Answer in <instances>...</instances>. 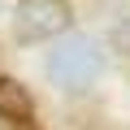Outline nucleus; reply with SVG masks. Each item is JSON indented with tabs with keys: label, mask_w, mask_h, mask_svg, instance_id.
<instances>
[{
	"label": "nucleus",
	"mask_w": 130,
	"mask_h": 130,
	"mask_svg": "<svg viewBox=\"0 0 130 130\" xmlns=\"http://www.w3.org/2000/svg\"><path fill=\"white\" fill-rule=\"evenodd\" d=\"M104 74V48L91 35H65L48 52V78L65 91H83Z\"/></svg>",
	"instance_id": "nucleus-1"
},
{
	"label": "nucleus",
	"mask_w": 130,
	"mask_h": 130,
	"mask_svg": "<svg viewBox=\"0 0 130 130\" xmlns=\"http://www.w3.org/2000/svg\"><path fill=\"white\" fill-rule=\"evenodd\" d=\"M65 30H70V5L65 0H18V9H13L18 43H43Z\"/></svg>",
	"instance_id": "nucleus-2"
},
{
	"label": "nucleus",
	"mask_w": 130,
	"mask_h": 130,
	"mask_svg": "<svg viewBox=\"0 0 130 130\" xmlns=\"http://www.w3.org/2000/svg\"><path fill=\"white\" fill-rule=\"evenodd\" d=\"M0 121L9 130H39L35 126V100L18 78H0Z\"/></svg>",
	"instance_id": "nucleus-3"
}]
</instances>
